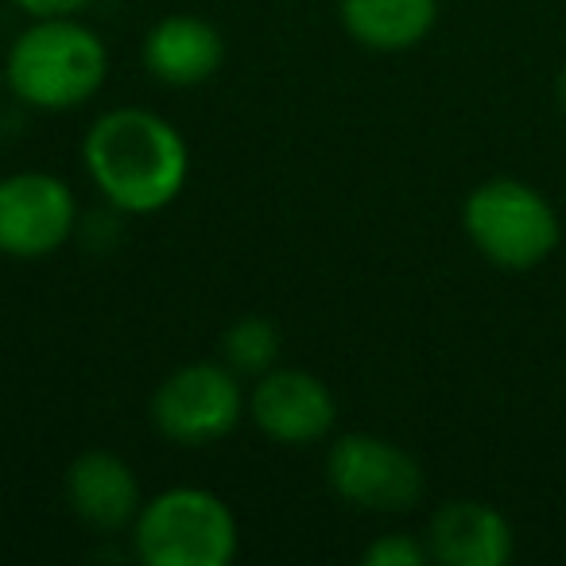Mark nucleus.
I'll return each instance as SVG.
<instances>
[{
	"mask_svg": "<svg viewBox=\"0 0 566 566\" xmlns=\"http://www.w3.org/2000/svg\"><path fill=\"white\" fill-rule=\"evenodd\" d=\"M94 187L120 213H159L190 179V148L182 133L144 105L105 109L82 140Z\"/></svg>",
	"mask_w": 566,
	"mask_h": 566,
	"instance_id": "obj_1",
	"label": "nucleus"
},
{
	"mask_svg": "<svg viewBox=\"0 0 566 566\" xmlns=\"http://www.w3.org/2000/svg\"><path fill=\"white\" fill-rule=\"evenodd\" d=\"M109 78V48L82 17L32 20L4 55V86L40 113L82 109Z\"/></svg>",
	"mask_w": 566,
	"mask_h": 566,
	"instance_id": "obj_2",
	"label": "nucleus"
},
{
	"mask_svg": "<svg viewBox=\"0 0 566 566\" xmlns=\"http://www.w3.org/2000/svg\"><path fill=\"white\" fill-rule=\"evenodd\" d=\"M133 551L148 566H229L241 547L237 516L218 493L175 485L140 504Z\"/></svg>",
	"mask_w": 566,
	"mask_h": 566,
	"instance_id": "obj_3",
	"label": "nucleus"
},
{
	"mask_svg": "<svg viewBox=\"0 0 566 566\" xmlns=\"http://www.w3.org/2000/svg\"><path fill=\"white\" fill-rule=\"evenodd\" d=\"M462 226L481 256L509 272L543 264L558 244L551 202L520 179H489L473 187L462 206Z\"/></svg>",
	"mask_w": 566,
	"mask_h": 566,
	"instance_id": "obj_4",
	"label": "nucleus"
},
{
	"mask_svg": "<svg viewBox=\"0 0 566 566\" xmlns=\"http://www.w3.org/2000/svg\"><path fill=\"white\" fill-rule=\"evenodd\" d=\"M244 377L226 361H190L171 369L151 392V427L175 447H210L237 431L249 411Z\"/></svg>",
	"mask_w": 566,
	"mask_h": 566,
	"instance_id": "obj_5",
	"label": "nucleus"
},
{
	"mask_svg": "<svg viewBox=\"0 0 566 566\" xmlns=\"http://www.w3.org/2000/svg\"><path fill=\"white\" fill-rule=\"evenodd\" d=\"M326 485L338 501L361 512H408L423 501V465L400 442L380 434L349 431L331 439Z\"/></svg>",
	"mask_w": 566,
	"mask_h": 566,
	"instance_id": "obj_6",
	"label": "nucleus"
},
{
	"mask_svg": "<svg viewBox=\"0 0 566 566\" xmlns=\"http://www.w3.org/2000/svg\"><path fill=\"white\" fill-rule=\"evenodd\" d=\"M78 198L55 171L0 175V256L48 260L71 241Z\"/></svg>",
	"mask_w": 566,
	"mask_h": 566,
	"instance_id": "obj_7",
	"label": "nucleus"
},
{
	"mask_svg": "<svg viewBox=\"0 0 566 566\" xmlns=\"http://www.w3.org/2000/svg\"><path fill=\"white\" fill-rule=\"evenodd\" d=\"M249 419L264 439L280 447H311L323 442L338 427V400L331 385L307 369H268L252 380Z\"/></svg>",
	"mask_w": 566,
	"mask_h": 566,
	"instance_id": "obj_8",
	"label": "nucleus"
},
{
	"mask_svg": "<svg viewBox=\"0 0 566 566\" xmlns=\"http://www.w3.org/2000/svg\"><path fill=\"white\" fill-rule=\"evenodd\" d=\"M71 512L94 532H125L144 504L136 470L113 450H82L63 478Z\"/></svg>",
	"mask_w": 566,
	"mask_h": 566,
	"instance_id": "obj_9",
	"label": "nucleus"
},
{
	"mask_svg": "<svg viewBox=\"0 0 566 566\" xmlns=\"http://www.w3.org/2000/svg\"><path fill=\"white\" fill-rule=\"evenodd\" d=\"M144 71L171 90H190L210 82L226 63V40L210 20L195 12H171L156 20L140 43Z\"/></svg>",
	"mask_w": 566,
	"mask_h": 566,
	"instance_id": "obj_10",
	"label": "nucleus"
},
{
	"mask_svg": "<svg viewBox=\"0 0 566 566\" xmlns=\"http://www.w3.org/2000/svg\"><path fill=\"white\" fill-rule=\"evenodd\" d=\"M427 547L442 566H501L512 558V527L493 504L447 501L434 509Z\"/></svg>",
	"mask_w": 566,
	"mask_h": 566,
	"instance_id": "obj_11",
	"label": "nucleus"
},
{
	"mask_svg": "<svg viewBox=\"0 0 566 566\" xmlns=\"http://www.w3.org/2000/svg\"><path fill=\"white\" fill-rule=\"evenodd\" d=\"M342 28L369 51H411L431 35L439 0H338Z\"/></svg>",
	"mask_w": 566,
	"mask_h": 566,
	"instance_id": "obj_12",
	"label": "nucleus"
},
{
	"mask_svg": "<svg viewBox=\"0 0 566 566\" xmlns=\"http://www.w3.org/2000/svg\"><path fill=\"white\" fill-rule=\"evenodd\" d=\"M280 326L264 315H244L221 334V361L237 377H264L280 361Z\"/></svg>",
	"mask_w": 566,
	"mask_h": 566,
	"instance_id": "obj_13",
	"label": "nucleus"
},
{
	"mask_svg": "<svg viewBox=\"0 0 566 566\" xmlns=\"http://www.w3.org/2000/svg\"><path fill=\"white\" fill-rule=\"evenodd\" d=\"M427 558H431V547L408 532H388L361 551L365 566H423Z\"/></svg>",
	"mask_w": 566,
	"mask_h": 566,
	"instance_id": "obj_14",
	"label": "nucleus"
},
{
	"mask_svg": "<svg viewBox=\"0 0 566 566\" xmlns=\"http://www.w3.org/2000/svg\"><path fill=\"white\" fill-rule=\"evenodd\" d=\"M28 20H51V17H82L94 0H12Z\"/></svg>",
	"mask_w": 566,
	"mask_h": 566,
	"instance_id": "obj_15",
	"label": "nucleus"
},
{
	"mask_svg": "<svg viewBox=\"0 0 566 566\" xmlns=\"http://www.w3.org/2000/svg\"><path fill=\"white\" fill-rule=\"evenodd\" d=\"M558 102H563V109H566V66H563V74H558Z\"/></svg>",
	"mask_w": 566,
	"mask_h": 566,
	"instance_id": "obj_16",
	"label": "nucleus"
},
{
	"mask_svg": "<svg viewBox=\"0 0 566 566\" xmlns=\"http://www.w3.org/2000/svg\"><path fill=\"white\" fill-rule=\"evenodd\" d=\"M0 86H4V63H0Z\"/></svg>",
	"mask_w": 566,
	"mask_h": 566,
	"instance_id": "obj_17",
	"label": "nucleus"
}]
</instances>
